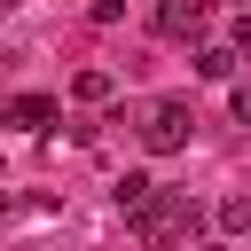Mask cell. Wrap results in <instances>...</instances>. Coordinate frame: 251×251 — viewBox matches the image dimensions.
<instances>
[{"instance_id":"9","label":"cell","mask_w":251,"mask_h":251,"mask_svg":"<svg viewBox=\"0 0 251 251\" xmlns=\"http://www.w3.org/2000/svg\"><path fill=\"white\" fill-rule=\"evenodd\" d=\"M227 110H235V118L251 126V86H235V94H227Z\"/></svg>"},{"instance_id":"5","label":"cell","mask_w":251,"mask_h":251,"mask_svg":"<svg viewBox=\"0 0 251 251\" xmlns=\"http://www.w3.org/2000/svg\"><path fill=\"white\" fill-rule=\"evenodd\" d=\"M235 63H243L235 47H196V78H212V86H220V78H235Z\"/></svg>"},{"instance_id":"1","label":"cell","mask_w":251,"mask_h":251,"mask_svg":"<svg viewBox=\"0 0 251 251\" xmlns=\"http://www.w3.org/2000/svg\"><path fill=\"white\" fill-rule=\"evenodd\" d=\"M188 227H196V204H188V196H173V188H165L149 212H133V243H141V251H180V235H188Z\"/></svg>"},{"instance_id":"4","label":"cell","mask_w":251,"mask_h":251,"mask_svg":"<svg viewBox=\"0 0 251 251\" xmlns=\"http://www.w3.org/2000/svg\"><path fill=\"white\" fill-rule=\"evenodd\" d=\"M157 31L196 39V31H204V0H157Z\"/></svg>"},{"instance_id":"8","label":"cell","mask_w":251,"mask_h":251,"mask_svg":"<svg viewBox=\"0 0 251 251\" xmlns=\"http://www.w3.org/2000/svg\"><path fill=\"white\" fill-rule=\"evenodd\" d=\"M86 16H94V24H118V16H126V0H94Z\"/></svg>"},{"instance_id":"2","label":"cell","mask_w":251,"mask_h":251,"mask_svg":"<svg viewBox=\"0 0 251 251\" xmlns=\"http://www.w3.org/2000/svg\"><path fill=\"white\" fill-rule=\"evenodd\" d=\"M188 133H196L188 102H149V118H141V149H149V157H173V149H188Z\"/></svg>"},{"instance_id":"10","label":"cell","mask_w":251,"mask_h":251,"mask_svg":"<svg viewBox=\"0 0 251 251\" xmlns=\"http://www.w3.org/2000/svg\"><path fill=\"white\" fill-rule=\"evenodd\" d=\"M243 8H251V0H243Z\"/></svg>"},{"instance_id":"7","label":"cell","mask_w":251,"mask_h":251,"mask_svg":"<svg viewBox=\"0 0 251 251\" xmlns=\"http://www.w3.org/2000/svg\"><path fill=\"white\" fill-rule=\"evenodd\" d=\"M220 227H227V235H251V196H227V204H220Z\"/></svg>"},{"instance_id":"6","label":"cell","mask_w":251,"mask_h":251,"mask_svg":"<svg viewBox=\"0 0 251 251\" xmlns=\"http://www.w3.org/2000/svg\"><path fill=\"white\" fill-rule=\"evenodd\" d=\"M110 86H118L110 71H78L71 78V102H110Z\"/></svg>"},{"instance_id":"3","label":"cell","mask_w":251,"mask_h":251,"mask_svg":"<svg viewBox=\"0 0 251 251\" xmlns=\"http://www.w3.org/2000/svg\"><path fill=\"white\" fill-rule=\"evenodd\" d=\"M8 118H16L24 133H47V126L63 118V102H55V94H16V102H8Z\"/></svg>"}]
</instances>
